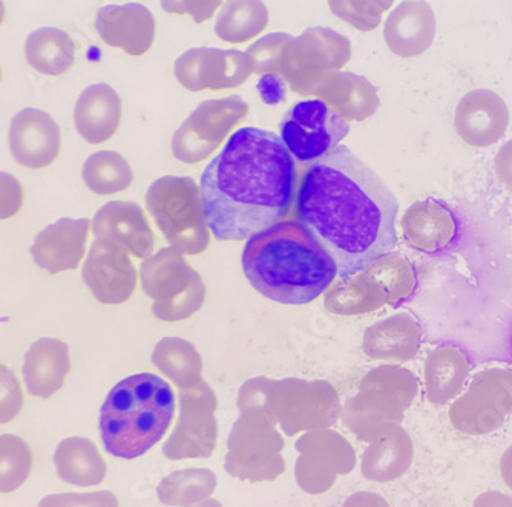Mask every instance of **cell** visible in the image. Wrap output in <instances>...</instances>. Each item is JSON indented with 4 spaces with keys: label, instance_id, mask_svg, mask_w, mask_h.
Masks as SVG:
<instances>
[{
    "label": "cell",
    "instance_id": "7bdbcfd3",
    "mask_svg": "<svg viewBox=\"0 0 512 507\" xmlns=\"http://www.w3.org/2000/svg\"><path fill=\"white\" fill-rule=\"evenodd\" d=\"M5 19V5L4 0H0V25L4 22Z\"/></svg>",
    "mask_w": 512,
    "mask_h": 507
},
{
    "label": "cell",
    "instance_id": "83f0119b",
    "mask_svg": "<svg viewBox=\"0 0 512 507\" xmlns=\"http://www.w3.org/2000/svg\"><path fill=\"white\" fill-rule=\"evenodd\" d=\"M217 488V475L211 469H181L160 481L158 500L165 506H192L207 500Z\"/></svg>",
    "mask_w": 512,
    "mask_h": 507
},
{
    "label": "cell",
    "instance_id": "60d3db41",
    "mask_svg": "<svg viewBox=\"0 0 512 507\" xmlns=\"http://www.w3.org/2000/svg\"><path fill=\"white\" fill-rule=\"evenodd\" d=\"M500 474H502L505 485L512 491V445L503 452L500 460Z\"/></svg>",
    "mask_w": 512,
    "mask_h": 507
},
{
    "label": "cell",
    "instance_id": "30bf717a",
    "mask_svg": "<svg viewBox=\"0 0 512 507\" xmlns=\"http://www.w3.org/2000/svg\"><path fill=\"white\" fill-rule=\"evenodd\" d=\"M253 69L246 53L217 48H192L175 62V76L184 88H234L249 79Z\"/></svg>",
    "mask_w": 512,
    "mask_h": 507
},
{
    "label": "cell",
    "instance_id": "8992f818",
    "mask_svg": "<svg viewBox=\"0 0 512 507\" xmlns=\"http://www.w3.org/2000/svg\"><path fill=\"white\" fill-rule=\"evenodd\" d=\"M512 416V370L488 368L471 380L467 393L450 408L454 428L467 436H486Z\"/></svg>",
    "mask_w": 512,
    "mask_h": 507
},
{
    "label": "cell",
    "instance_id": "f546056e",
    "mask_svg": "<svg viewBox=\"0 0 512 507\" xmlns=\"http://www.w3.org/2000/svg\"><path fill=\"white\" fill-rule=\"evenodd\" d=\"M33 452L25 440L11 434L0 436V492H13L30 477Z\"/></svg>",
    "mask_w": 512,
    "mask_h": 507
},
{
    "label": "cell",
    "instance_id": "836d02e7",
    "mask_svg": "<svg viewBox=\"0 0 512 507\" xmlns=\"http://www.w3.org/2000/svg\"><path fill=\"white\" fill-rule=\"evenodd\" d=\"M23 406L22 386L14 371L0 365V425L16 419Z\"/></svg>",
    "mask_w": 512,
    "mask_h": 507
},
{
    "label": "cell",
    "instance_id": "3957f363",
    "mask_svg": "<svg viewBox=\"0 0 512 507\" xmlns=\"http://www.w3.org/2000/svg\"><path fill=\"white\" fill-rule=\"evenodd\" d=\"M243 272L256 292L284 305L318 299L338 276V265L299 221H281L247 239Z\"/></svg>",
    "mask_w": 512,
    "mask_h": 507
},
{
    "label": "cell",
    "instance_id": "5b68a950",
    "mask_svg": "<svg viewBox=\"0 0 512 507\" xmlns=\"http://www.w3.org/2000/svg\"><path fill=\"white\" fill-rule=\"evenodd\" d=\"M279 132L295 161L312 164L338 148L350 132V125L324 100H306L284 115Z\"/></svg>",
    "mask_w": 512,
    "mask_h": 507
},
{
    "label": "cell",
    "instance_id": "8fae6325",
    "mask_svg": "<svg viewBox=\"0 0 512 507\" xmlns=\"http://www.w3.org/2000/svg\"><path fill=\"white\" fill-rule=\"evenodd\" d=\"M217 408L211 391L186 396L181 400V417L172 432L171 439L163 446V454L169 460L209 458L217 446L218 426L214 417Z\"/></svg>",
    "mask_w": 512,
    "mask_h": 507
},
{
    "label": "cell",
    "instance_id": "5bb4252c",
    "mask_svg": "<svg viewBox=\"0 0 512 507\" xmlns=\"http://www.w3.org/2000/svg\"><path fill=\"white\" fill-rule=\"evenodd\" d=\"M83 281L103 304H120L131 296L135 272L119 244L99 241L92 244L83 267Z\"/></svg>",
    "mask_w": 512,
    "mask_h": 507
},
{
    "label": "cell",
    "instance_id": "2e32d148",
    "mask_svg": "<svg viewBox=\"0 0 512 507\" xmlns=\"http://www.w3.org/2000/svg\"><path fill=\"white\" fill-rule=\"evenodd\" d=\"M96 30L106 45L142 56L154 42V14L142 4L106 5L97 11Z\"/></svg>",
    "mask_w": 512,
    "mask_h": 507
},
{
    "label": "cell",
    "instance_id": "4fadbf2b",
    "mask_svg": "<svg viewBox=\"0 0 512 507\" xmlns=\"http://www.w3.org/2000/svg\"><path fill=\"white\" fill-rule=\"evenodd\" d=\"M8 141L14 160L30 169L50 166L62 146L59 125L36 108L23 109L11 120Z\"/></svg>",
    "mask_w": 512,
    "mask_h": 507
},
{
    "label": "cell",
    "instance_id": "7a4b0ae2",
    "mask_svg": "<svg viewBox=\"0 0 512 507\" xmlns=\"http://www.w3.org/2000/svg\"><path fill=\"white\" fill-rule=\"evenodd\" d=\"M298 171L283 140L266 129H238L201 175V209L220 241H244L287 218Z\"/></svg>",
    "mask_w": 512,
    "mask_h": 507
},
{
    "label": "cell",
    "instance_id": "ffe728a7",
    "mask_svg": "<svg viewBox=\"0 0 512 507\" xmlns=\"http://www.w3.org/2000/svg\"><path fill=\"white\" fill-rule=\"evenodd\" d=\"M120 118L122 102L117 92L106 83H97L86 88L80 95L74 112L77 131L92 144L111 138L119 128Z\"/></svg>",
    "mask_w": 512,
    "mask_h": 507
},
{
    "label": "cell",
    "instance_id": "ba28073f",
    "mask_svg": "<svg viewBox=\"0 0 512 507\" xmlns=\"http://www.w3.org/2000/svg\"><path fill=\"white\" fill-rule=\"evenodd\" d=\"M227 448L224 468L232 477L258 483L276 480L286 471L284 440L272 423L243 417L235 423Z\"/></svg>",
    "mask_w": 512,
    "mask_h": 507
},
{
    "label": "cell",
    "instance_id": "b9f144b4",
    "mask_svg": "<svg viewBox=\"0 0 512 507\" xmlns=\"http://www.w3.org/2000/svg\"><path fill=\"white\" fill-rule=\"evenodd\" d=\"M184 507H223V504H221L220 501L212 500V498H207V500L200 501V503Z\"/></svg>",
    "mask_w": 512,
    "mask_h": 507
},
{
    "label": "cell",
    "instance_id": "9c48e42d",
    "mask_svg": "<svg viewBox=\"0 0 512 507\" xmlns=\"http://www.w3.org/2000/svg\"><path fill=\"white\" fill-rule=\"evenodd\" d=\"M296 451V483L310 495L329 491L338 475H348L356 466L355 449L338 432H309L296 442Z\"/></svg>",
    "mask_w": 512,
    "mask_h": 507
},
{
    "label": "cell",
    "instance_id": "1f68e13d",
    "mask_svg": "<svg viewBox=\"0 0 512 507\" xmlns=\"http://www.w3.org/2000/svg\"><path fill=\"white\" fill-rule=\"evenodd\" d=\"M393 4L394 0H329L330 11L362 33L376 30Z\"/></svg>",
    "mask_w": 512,
    "mask_h": 507
},
{
    "label": "cell",
    "instance_id": "d6986e66",
    "mask_svg": "<svg viewBox=\"0 0 512 507\" xmlns=\"http://www.w3.org/2000/svg\"><path fill=\"white\" fill-rule=\"evenodd\" d=\"M69 370L71 360L68 345L59 339L42 337L25 354L22 373L28 393L48 399L62 388Z\"/></svg>",
    "mask_w": 512,
    "mask_h": 507
},
{
    "label": "cell",
    "instance_id": "484cf974",
    "mask_svg": "<svg viewBox=\"0 0 512 507\" xmlns=\"http://www.w3.org/2000/svg\"><path fill=\"white\" fill-rule=\"evenodd\" d=\"M25 57L40 74L60 76L74 65L76 46L65 31L43 27L28 36Z\"/></svg>",
    "mask_w": 512,
    "mask_h": 507
},
{
    "label": "cell",
    "instance_id": "7402d4cb",
    "mask_svg": "<svg viewBox=\"0 0 512 507\" xmlns=\"http://www.w3.org/2000/svg\"><path fill=\"white\" fill-rule=\"evenodd\" d=\"M413 458L411 437L401 426H394L365 449L362 455V475L378 483L398 480L410 469Z\"/></svg>",
    "mask_w": 512,
    "mask_h": 507
},
{
    "label": "cell",
    "instance_id": "52a82bcc",
    "mask_svg": "<svg viewBox=\"0 0 512 507\" xmlns=\"http://www.w3.org/2000/svg\"><path fill=\"white\" fill-rule=\"evenodd\" d=\"M352 57V43L330 28H307L301 36L284 46L279 66L295 91L307 92L324 72L336 71Z\"/></svg>",
    "mask_w": 512,
    "mask_h": 507
},
{
    "label": "cell",
    "instance_id": "e0dca14e",
    "mask_svg": "<svg viewBox=\"0 0 512 507\" xmlns=\"http://www.w3.org/2000/svg\"><path fill=\"white\" fill-rule=\"evenodd\" d=\"M88 230L89 220L60 218L36 236L30 247L31 258L50 275L77 269L85 255Z\"/></svg>",
    "mask_w": 512,
    "mask_h": 507
},
{
    "label": "cell",
    "instance_id": "4dcf8cb0",
    "mask_svg": "<svg viewBox=\"0 0 512 507\" xmlns=\"http://www.w3.org/2000/svg\"><path fill=\"white\" fill-rule=\"evenodd\" d=\"M422 341V328L410 316H398L382 324L379 356L411 359Z\"/></svg>",
    "mask_w": 512,
    "mask_h": 507
},
{
    "label": "cell",
    "instance_id": "9a60e30c",
    "mask_svg": "<svg viewBox=\"0 0 512 507\" xmlns=\"http://www.w3.org/2000/svg\"><path fill=\"white\" fill-rule=\"evenodd\" d=\"M402 229L407 243L427 255L450 252L460 236L457 216L434 198L413 204L405 213Z\"/></svg>",
    "mask_w": 512,
    "mask_h": 507
},
{
    "label": "cell",
    "instance_id": "ac0fdd59",
    "mask_svg": "<svg viewBox=\"0 0 512 507\" xmlns=\"http://www.w3.org/2000/svg\"><path fill=\"white\" fill-rule=\"evenodd\" d=\"M385 42L391 53L410 59L421 56L436 37V16L425 0H404L385 22Z\"/></svg>",
    "mask_w": 512,
    "mask_h": 507
},
{
    "label": "cell",
    "instance_id": "4316f807",
    "mask_svg": "<svg viewBox=\"0 0 512 507\" xmlns=\"http://www.w3.org/2000/svg\"><path fill=\"white\" fill-rule=\"evenodd\" d=\"M269 10L261 0H227L218 14L215 33L224 42L243 43L266 30Z\"/></svg>",
    "mask_w": 512,
    "mask_h": 507
},
{
    "label": "cell",
    "instance_id": "cb8c5ba5",
    "mask_svg": "<svg viewBox=\"0 0 512 507\" xmlns=\"http://www.w3.org/2000/svg\"><path fill=\"white\" fill-rule=\"evenodd\" d=\"M148 224L143 221L142 210L137 204L108 203L94 218V235L99 241L128 247L137 256L145 255V232Z\"/></svg>",
    "mask_w": 512,
    "mask_h": 507
},
{
    "label": "cell",
    "instance_id": "7c38bea8",
    "mask_svg": "<svg viewBox=\"0 0 512 507\" xmlns=\"http://www.w3.org/2000/svg\"><path fill=\"white\" fill-rule=\"evenodd\" d=\"M508 125V106L490 89L468 92L457 105L454 117L457 135L474 148H488L502 140Z\"/></svg>",
    "mask_w": 512,
    "mask_h": 507
},
{
    "label": "cell",
    "instance_id": "277c9868",
    "mask_svg": "<svg viewBox=\"0 0 512 507\" xmlns=\"http://www.w3.org/2000/svg\"><path fill=\"white\" fill-rule=\"evenodd\" d=\"M175 396L171 385L151 373L126 377L109 391L100 411V434L114 457H142L171 426Z\"/></svg>",
    "mask_w": 512,
    "mask_h": 507
},
{
    "label": "cell",
    "instance_id": "603a6c76",
    "mask_svg": "<svg viewBox=\"0 0 512 507\" xmlns=\"http://www.w3.org/2000/svg\"><path fill=\"white\" fill-rule=\"evenodd\" d=\"M471 373L467 353L454 345L436 348L425 364L427 397L434 405H445L462 391Z\"/></svg>",
    "mask_w": 512,
    "mask_h": 507
},
{
    "label": "cell",
    "instance_id": "74e56055",
    "mask_svg": "<svg viewBox=\"0 0 512 507\" xmlns=\"http://www.w3.org/2000/svg\"><path fill=\"white\" fill-rule=\"evenodd\" d=\"M494 167H496V175L500 183H502L509 192H512V140L503 144V148L497 152Z\"/></svg>",
    "mask_w": 512,
    "mask_h": 507
},
{
    "label": "cell",
    "instance_id": "ee69618b",
    "mask_svg": "<svg viewBox=\"0 0 512 507\" xmlns=\"http://www.w3.org/2000/svg\"><path fill=\"white\" fill-rule=\"evenodd\" d=\"M0 79H2V72H0Z\"/></svg>",
    "mask_w": 512,
    "mask_h": 507
},
{
    "label": "cell",
    "instance_id": "e575fe53",
    "mask_svg": "<svg viewBox=\"0 0 512 507\" xmlns=\"http://www.w3.org/2000/svg\"><path fill=\"white\" fill-rule=\"evenodd\" d=\"M39 507H119V500L109 491L54 494L43 498Z\"/></svg>",
    "mask_w": 512,
    "mask_h": 507
},
{
    "label": "cell",
    "instance_id": "d4e9b609",
    "mask_svg": "<svg viewBox=\"0 0 512 507\" xmlns=\"http://www.w3.org/2000/svg\"><path fill=\"white\" fill-rule=\"evenodd\" d=\"M54 465L57 475L69 485L97 486L106 477V463L97 446L83 437L63 440L54 454Z\"/></svg>",
    "mask_w": 512,
    "mask_h": 507
},
{
    "label": "cell",
    "instance_id": "d6a6232c",
    "mask_svg": "<svg viewBox=\"0 0 512 507\" xmlns=\"http://www.w3.org/2000/svg\"><path fill=\"white\" fill-rule=\"evenodd\" d=\"M290 39H292V36H289V34L273 33L253 43L246 53L253 72H256V74H264V72L279 74L284 46L289 43Z\"/></svg>",
    "mask_w": 512,
    "mask_h": 507
},
{
    "label": "cell",
    "instance_id": "d590c367",
    "mask_svg": "<svg viewBox=\"0 0 512 507\" xmlns=\"http://www.w3.org/2000/svg\"><path fill=\"white\" fill-rule=\"evenodd\" d=\"M221 4L223 0H161V7L166 13L189 14L195 23L211 19Z\"/></svg>",
    "mask_w": 512,
    "mask_h": 507
},
{
    "label": "cell",
    "instance_id": "f1b7e54d",
    "mask_svg": "<svg viewBox=\"0 0 512 507\" xmlns=\"http://www.w3.org/2000/svg\"><path fill=\"white\" fill-rule=\"evenodd\" d=\"M83 180L92 192L99 195L119 192L131 183L128 163L115 152H97L83 166Z\"/></svg>",
    "mask_w": 512,
    "mask_h": 507
},
{
    "label": "cell",
    "instance_id": "ab89813d",
    "mask_svg": "<svg viewBox=\"0 0 512 507\" xmlns=\"http://www.w3.org/2000/svg\"><path fill=\"white\" fill-rule=\"evenodd\" d=\"M473 507H512V497L500 491H488L474 500Z\"/></svg>",
    "mask_w": 512,
    "mask_h": 507
},
{
    "label": "cell",
    "instance_id": "f35d334b",
    "mask_svg": "<svg viewBox=\"0 0 512 507\" xmlns=\"http://www.w3.org/2000/svg\"><path fill=\"white\" fill-rule=\"evenodd\" d=\"M342 507H390V504L375 492H356L348 497Z\"/></svg>",
    "mask_w": 512,
    "mask_h": 507
},
{
    "label": "cell",
    "instance_id": "8d00e7d4",
    "mask_svg": "<svg viewBox=\"0 0 512 507\" xmlns=\"http://www.w3.org/2000/svg\"><path fill=\"white\" fill-rule=\"evenodd\" d=\"M23 204V189L20 181L7 172H0V220L16 215Z\"/></svg>",
    "mask_w": 512,
    "mask_h": 507
},
{
    "label": "cell",
    "instance_id": "44dd1931",
    "mask_svg": "<svg viewBox=\"0 0 512 507\" xmlns=\"http://www.w3.org/2000/svg\"><path fill=\"white\" fill-rule=\"evenodd\" d=\"M313 88L316 94L327 100V105L338 109L347 117L362 120L373 114L379 106L375 86L352 72H324L318 77Z\"/></svg>",
    "mask_w": 512,
    "mask_h": 507
},
{
    "label": "cell",
    "instance_id": "6da1fadb",
    "mask_svg": "<svg viewBox=\"0 0 512 507\" xmlns=\"http://www.w3.org/2000/svg\"><path fill=\"white\" fill-rule=\"evenodd\" d=\"M398 213L394 193L347 146L309 164L296 190V221L335 259L342 279L391 255Z\"/></svg>",
    "mask_w": 512,
    "mask_h": 507
}]
</instances>
